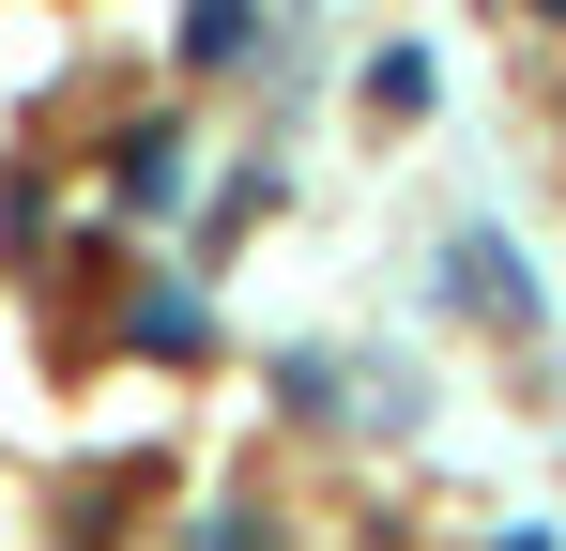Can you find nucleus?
<instances>
[{"instance_id":"obj_1","label":"nucleus","mask_w":566,"mask_h":551,"mask_svg":"<svg viewBox=\"0 0 566 551\" xmlns=\"http://www.w3.org/2000/svg\"><path fill=\"white\" fill-rule=\"evenodd\" d=\"M505 551H536V537H505Z\"/></svg>"},{"instance_id":"obj_2","label":"nucleus","mask_w":566,"mask_h":551,"mask_svg":"<svg viewBox=\"0 0 566 551\" xmlns=\"http://www.w3.org/2000/svg\"><path fill=\"white\" fill-rule=\"evenodd\" d=\"M552 15H566V0H552Z\"/></svg>"}]
</instances>
